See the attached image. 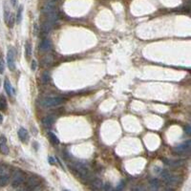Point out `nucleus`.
I'll use <instances>...</instances> for the list:
<instances>
[{
    "instance_id": "nucleus-1",
    "label": "nucleus",
    "mask_w": 191,
    "mask_h": 191,
    "mask_svg": "<svg viewBox=\"0 0 191 191\" xmlns=\"http://www.w3.org/2000/svg\"><path fill=\"white\" fill-rule=\"evenodd\" d=\"M64 102V98L60 97H49L44 98L40 100V104L43 107H54L61 104Z\"/></svg>"
},
{
    "instance_id": "nucleus-2",
    "label": "nucleus",
    "mask_w": 191,
    "mask_h": 191,
    "mask_svg": "<svg viewBox=\"0 0 191 191\" xmlns=\"http://www.w3.org/2000/svg\"><path fill=\"white\" fill-rule=\"evenodd\" d=\"M73 169L77 173L78 176H80L83 179H89L90 178V173L88 168L85 167V165H83L80 163H76L73 165Z\"/></svg>"
},
{
    "instance_id": "nucleus-3",
    "label": "nucleus",
    "mask_w": 191,
    "mask_h": 191,
    "mask_svg": "<svg viewBox=\"0 0 191 191\" xmlns=\"http://www.w3.org/2000/svg\"><path fill=\"white\" fill-rule=\"evenodd\" d=\"M7 64L11 71H15V50L13 48H10L7 54Z\"/></svg>"
},
{
    "instance_id": "nucleus-4",
    "label": "nucleus",
    "mask_w": 191,
    "mask_h": 191,
    "mask_svg": "<svg viewBox=\"0 0 191 191\" xmlns=\"http://www.w3.org/2000/svg\"><path fill=\"white\" fill-rule=\"evenodd\" d=\"M24 181V175L21 171L19 170H16L14 174V178H13V183H12V185L14 187H18L19 185L22 184Z\"/></svg>"
},
{
    "instance_id": "nucleus-5",
    "label": "nucleus",
    "mask_w": 191,
    "mask_h": 191,
    "mask_svg": "<svg viewBox=\"0 0 191 191\" xmlns=\"http://www.w3.org/2000/svg\"><path fill=\"white\" fill-rule=\"evenodd\" d=\"M190 148V140L185 141L184 142H183L182 144L178 145V146L174 147L173 150L177 153H185L189 150Z\"/></svg>"
},
{
    "instance_id": "nucleus-6",
    "label": "nucleus",
    "mask_w": 191,
    "mask_h": 191,
    "mask_svg": "<svg viewBox=\"0 0 191 191\" xmlns=\"http://www.w3.org/2000/svg\"><path fill=\"white\" fill-rule=\"evenodd\" d=\"M18 138L20 139V141L22 142H27L29 141V134H28V131L23 128V127H21L19 130H18Z\"/></svg>"
},
{
    "instance_id": "nucleus-7",
    "label": "nucleus",
    "mask_w": 191,
    "mask_h": 191,
    "mask_svg": "<svg viewBox=\"0 0 191 191\" xmlns=\"http://www.w3.org/2000/svg\"><path fill=\"white\" fill-rule=\"evenodd\" d=\"M39 185V181L36 177H29L27 180V186H29L28 189H35L37 186Z\"/></svg>"
},
{
    "instance_id": "nucleus-8",
    "label": "nucleus",
    "mask_w": 191,
    "mask_h": 191,
    "mask_svg": "<svg viewBox=\"0 0 191 191\" xmlns=\"http://www.w3.org/2000/svg\"><path fill=\"white\" fill-rule=\"evenodd\" d=\"M4 88H5L6 93L9 96H12L15 93V90L13 89L12 85H11V82H10V80H8V78H6V80H4Z\"/></svg>"
},
{
    "instance_id": "nucleus-9",
    "label": "nucleus",
    "mask_w": 191,
    "mask_h": 191,
    "mask_svg": "<svg viewBox=\"0 0 191 191\" xmlns=\"http://www.w3.org/2000/svg\"><path fill=\"white\" fill-rule=\"evenodd\" d=\"M52 47V45H51V41L47 38H45L41 41L40 43V49L42 51H49Z\"/></svg>"
},
{
    "instance_id": "nucleus-10",
    "label": "nucleus",
    "mask_w": 191,
    "mask_h": 191,
    "mask_svg": "<svg viewBox=\"0 0 191 191\" xmlns=\"http://www.w3.org/2000/svg\"><path fill=\"white\" fill-rule=\"evenodd\" d=\"M42 123H43V125L44 126H46V127H50L53 123H54V118L51 117V116H47V117H45L43 119H42Z\"/></svg>"
},
{
    "instance_id": "nucleus-11",
    "label": "nucleus",
    "mask_w": 191,
    "mask_h": 191,
    "mask_svg": "<svg viewBox=\"0 0 191 191\" xmlns=\"http://www.w3.org/2000/svg\"><path fill=\"white\" fill-rule=\"evenodd\" d=\"M10 181V176L7 173L0 174V185H6Z\"/></svg>"
},
{
    "instance_id": "nucleus-12",
    "label": "nucleus",
    "mask_w": 191,
    "mask_h": 191,
    "mask_svg": "<svg viewBox=\"0 0 191 191\" xmlns=\"http://www.w3.org/2000/svg\"><path fill=\"white\" fill-rule=\"evenodd\" d=\"M165 183L167 184V185H175L178 183V178L176 176H169L166 180H164Z\"/></svg>"
},
{
    "instance_id": "nucleus-13",
    "label": "nucleus",
    "mask_w": 191,
    "mask_h": 191,
    "mask_svg": "<svg viewBox=\"0 0 191 191\" xmlns=\"http://www.w3.org/2000/svg\"><path fill=\"white\" fill-rule=\"evenodd\" d=\"M163 161L165 164L170 165V166H180L184 163L183 161H171V160H166V159H163Z\"/></svg>"
},
{
    "instance_id": "nucleus-14",
    "label": "nucleus",
    "mask_w": 191,
    "mask_h": 191,
    "mask_svg": "<svg viewBox=\"0 0 191 191\" xmlns=\"http://www.w3.org/2000/svg\"><path fill=\"white\" fill-rule=\"evenodd\" d=\"M7 107H8V104H7V99L4 96H0V110L1 111H6L7 110Z\"/></svg>"
},
{
    "instance_id": "nucleus-15",
    "label": "nucleus",
    "mask_w": 191,
    "mask_h": 191,
    "mask_svg": "<svg viewBox=\"0 0 191 191\" xmlns=\"http://www.w3.org/2000/svg\"><path fill=\"white\" fill-rule=\"evenodd\" d=\"M22 13H23V6H20L18 8L17 14H16V24H20V22L22 20Z\"/></svg>"
},
{
    "instance_id": "nucleus-16",
    "label": "nucleus",
    "mask_w": 191,
    "mask_h": 191,
    "mask_svg": "<svg viewBox=\"0 0 191 191\" xmlns=\"http://www.w3.org/2000/svg\"><path fill=\"white\" fill-rule=\"evenodd\" d=\"M149 184H150L151 186L154 187V189H157L161 185V182H160V180H158V179H152V180H150Z\"/></svg>"
},
{
    "instance_id": "nucleus-17",
    "label": "nucleus",
    "mask_w": 191,
    "mask_h": 191,
    "mask_svg": "<svg viewBox=\"0 0 191 191\" xmlns=\"http://www.w3.org/2000/svg\"><path fill=\"white\" fill-rule=\"evenodd\" d=\"M0 151L4 155L9 154V147L6 145V142H0Z\"/></svg>"
},
{
    "instance_id": "nucleus-18",
    "label": "nucleus",
    "mask_w": 191,
    "mask_h": 191,
    "mask_svg": "<svg viewBox=\"0 0 191 191\" xmlns=\"http://www.w3.org/2000/svg\"><path fill=\"white\" fill-rule=\"evenodd\" d=\"M92 184H93V189H96V190L100 189L102 188V186L103 185L102 182L100 181V180H95V181L92 183Z\"/></svg>"
},
{
    "instance_id": "nucleus-19",
    "label": "nucleus",
    "mask_w": 191,
    "mask_h": 191,
    "mask_svg": "<svg viewBox=\"0 0 191 191\" xmlns=\"http://www.w3.org/2000/svg\"><path fill=\"white\" fill-rule=\"evenodd\" d=\"M15 15L11 14V15H10V17H9V21H8L7 25H8L10 28H13L14 25H15Z\"/></svg>"
},
{
    "instance_id": "nucleus-20",
    "label": "nucleus",
    "mask_w": 191,
    "mask_h": 191,
    "mask_svg": "<svg viewBox=\"0 0 191 191\" xmlns=\"http://www.w3.org/2000/svg\"><path fill=\"white\" fill-rule=\"evenodd\" d=\"M49 137H50V139H51V141H52L53 143H54V144H59V140L58 139V137L55 136L54 133L49 132Z\"/></svg>"
},
{
    "instance_id": "nucleus-21",
    "label": "nucleus",
    "mask_w": 191,
    "mask_h": 191,
    "mask_svg": "<svg viewBox=\"0 0 191 191\" xmlns=\"http://www.w3.org/2000/svg\"><path fill=\"white\" fill-rule=\"evenodd\" d=\"M41 80L43 83H48L50 81V75L48 72H44L42 76H41Z\"/></svg>"
},
{
    "instance_id": "nucleus-22",
    "label": "nucleus",
    "mask_w": 191,
    "mask_h": 191,
    "mask_svg": "<svg viewBox=\"0 0 191 191\" xmlns=\"http://www.w3.org/2000/svg\"><path fill=\"white\" fill-rule=\"evenodd\" d=\"M25 50H26L27 58L31 57V55H32V44H31L30 42H26V47H25Z\"/></svg>"
},
{
    "instance_id": "nucleus-23",
    "label": "nucleus",
    "mask_w": 191,
    "mask_h": 191,
    "mask_svg": "<svg viewBox=\"0 0 191 191\" xmlns=\"http://www.w3.org/2000/svg\"><path fill=\"white\" fill-rule=\"evenodd\" d=\"M5 70V62L2 58H0V74H3Z\"/></svg>"
},
{
    "instance_id": "nucleus-24",
    "label": "nucleus",
    "mask_w": 191,
    "mask_h": 191,
    "mask_svg": "<svg viewBox=\"0 0 191 191\" xmlns=\"http://www.w3.org/2000/svg\"><path fill=\"white\" fill-rule=\"evenodd\" d=\"M10 12L9 11L7 10V9H5V12H4V19H5V22H6V24L8 23V21H9V17H10Z\"/></svg>"
},
{
    "instance_id": "nucleus-25",
    "label": "nucleus",
    "mask_w": 191,
    "mask_h": 191,
    "mask_svg": "<svg viewBox=\"0 0 191 191\" xmlns=\"http://www.w3.org/2000/svg\"><path fill=\"white\" fill-rule=\"evenodd\" d=\"M124 186H125V183L123 182V181H121V182L117 185L116 189H117V190H122L123 188H124Z\"/></svg>"
},
{
    "instance_id": "nucleus-26",
    "label": "nucleus",
    "mask_w": 191,
    "mask_h": 191,
    "mask_svg": "<svg viewBox=\"0 0 191 191\" xmlns=\"http://www.w3.org/2000/svg\"><path fill=\"white\" fill-rule=\"evenodd\" d=\"M31 68H32V70H33V71H35V70L37 69V61H36L35 59H33V60L32 61Z\"/></svg>"
},
{
    "instance_id": "nucleus-27",
    "label": "nucleus",
    "mask_w": 191,
    "mask_h": 191,
    "mask_svg": "<svg viewBox=\"0 0 191 191\" xmlns=\"http://www.w3.org/2000/svg\"><path fill=\"white\" fill-rule=\"evenodd\" d=\"M103 185H104V187H103L104 190H113V188H112V186H111L110 184H103Z\"/></svg>"
},
{
    "instance_id": "nucleus-28",
    "label": "nucleus",
    "mask_w": 191,
    "mask_h": 191,
    "mask_svg": "<svg viewBox=\"0 0 191 191\" xmlns=\"http://www.w3.org/2000/svg\"><path fill=\"white\" fill-rule=\"evenodd\" d=\"M184 131H185V133H186L187 135H190V133H191V132H190V131H191V130H190V126H189V125H185V126H184Z\"/></svg>"
},
{
    "instance_id": "nucleus-29",
    "label": "nucleus",
    "mask_w": 191,
    "mask_h": 191,
    "mask_svg": "<svg viewBox=\"0 0 191 191\" xmlns=\"http://www.w3.org/2000/svg\"><path fill=\"white\" fill-rule=\"evenodd\" d=\"M6 138L4 136H0V142H6Z\"/></svg>"
},
{
    "instance_id": "nucleus-30",
    "label": "nucleus",
    "mask_w": 191,
    "mask_h": 191,
    "mask_svg": "<svg viewBox=\"0 0 191 191\" xmlns=\"http://www.w3.org/2000/svg\"><path fill=\"white\" fill-rule=\"evenodd\" d=\"M11 1H12V4H13V6H14V7H15V6H16L17 0H11Z\"/></svg>"
},
{
    "instance_id": "nucleus-31",
    "label": "nucleus",
    "mask_w": 191,
    "mask_h": 191,
    "mask_svg": "<svg viewBox=\"0 0 191 191\" xmlns=\"http://www.w3.org/2000/svg\"><path fill=\"white\" fill-rule=\"evenodd\" d=\"M49 161H50V163H51V164H54V160L52 158V157H50V158H49Z\"/></svg>"
},
{
    "instance_id": "nucleus-32",
    "label": "nucleus",
    "mask_w": 191,
    "mask_h": 191,
    "mask_svg": "<svg viewBox=\"0 0 191 191\" xmlns=\"http://www.w3.org/2000/svg\"><path fill=\"white\" fill-rule=\"evenodd\" d=\"M2 121H3V117L1 114H0V123H2Z\"/></svg>"
}]
</instances>
